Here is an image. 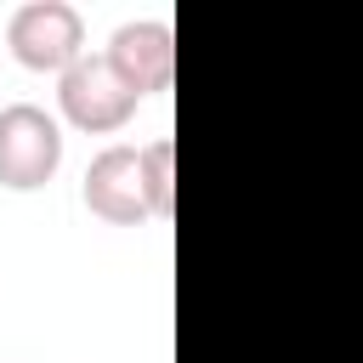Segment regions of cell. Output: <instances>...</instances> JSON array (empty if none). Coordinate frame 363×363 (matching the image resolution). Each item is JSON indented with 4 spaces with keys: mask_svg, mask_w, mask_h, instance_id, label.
Returning a JSON list of instances; mask_svg holds the SVG:
<instances>
[{
    "mask_svg": "<svg viewBox=\"0 0 363 363\" xmlns=\"http://www.w3.org/2000/svg\"><path fill=\"white\" fill-rule=\"evenodd\" d=\"M62 164V125L40 102H6L0 108V187L34 193Z\"/></svg>",
    "mask_w": 363,
    "mask_h": 363,
    "instance_id": "1",
    "label": "cell"
},
{
    "mask_svg": "<svg viewBox=\"0 0 363 363\" xmlns=\"http://www.w3.org/2000/svg\"><path fill=\"white\" fill-rule=\"evenodd\" d=\"M6 45L34 74H62L85 57V17L68 0H28L6 23Z\"/></svg>",
    "mask_w": 363,
    "mask_h": 363,
    "instance_id": "2",
    "label": "cell"
},
{
    "mask_svg": "<svg viewBox=\"0 0 363 363\" xmlns=\"http://www.w3.org/2000/svg\"><path fill=\"white\" fill-rule=\"evenodd\" d=\"M57 102H62V119L91 136H108L136 113V91L113 74V62L102 51H85L74 68L57 74Z\"/></svg>",
    "mask_w": 363,
    "mask_h": 363,
    "instance_id": "3",
    "label": "cell"
},
{
    "mask_svg": "<svg viewBox=\"0 0 363 363\" xmlns=\"http://www.w3.org/2000/svg\"><path fill=\"white\" fill-rule=\"evenodd\" d=\"M79 193H85V210L102 216V221H113V227L153 221L147 216V193H142V147H125V142L102 147L85 164V187Z\"/></svg>",
    "mask_w": 363,
    "mask_h": 363,
    "instance_id": "4",
    "label": "cell"
},
{
    "mask_svg": "<svg viewBox=\"0 0 363 363\" xmlns=\"http://www.w3.org/2000/svg\"><path fill=\"white\" fill-rule=\"evenodd\" d=\"M102 57L113 62V74H119V79L136 91V102H142V96L164 91L170 74H176V34H170V23H159V17H136V23H119V28H113V40H108Z\"/></svg>",
    "mask_w": 363,
    "mask_h": 363,
    "instance_id": "5",
    "label": "cell"
},
{
    "mask_svg": "<svg viewBox=\"0 0 363 363\" xmlns=\"http://www.w3.org/2000/svg\"><path fill=\"white\" fill-rule=\"evenodd\" d=\"M170 164H176V142L170 136H159V142L142 147V193H147V216L153 221H164L176 210V176H170Z\"/></svg>",
    "mask_w": 363,
    "mask_h": 363,
    "instance_id": "6",
    "label": "cell"
}]
</instances>
